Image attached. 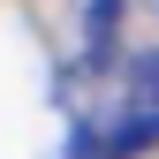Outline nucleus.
<instances>
[{
  "label": "nucleus",
  "mask_w": 159,
  "mask_h": 159,
  "mask_svg": "<svg viewBox=\"0 0 159 159\" xmlns=\"http://www.w3.org/2000/svg\"><path fill=\"white\" fill-rule=\"evenodd\" d=\"M144 144H159V114H129L121 129L84 136V144H76V159H129V152H144Z\"/></svg>",
  "instance_id": "obj_1"
},
{
  "label": "nucleus",
  "mask_w": 159,
  "mask_h": 159,
  "mask_svg": "<svg viewBox=\"0 0 159 159\" xmlns=\"http://www.w3.org/2000/svg\"><path fill=\"white\" fill-rule=\"evenodd\" d=\"M129 98H136V114H159V46L136 53V68H129Z\"/></svg>",
  "instance_id": "obj_2"
},
{
  "label": "nucleus",
  "mask_w": 159,
  "mask_h": 159,
  "mask_svg": "<svg viewBox=\"0 0 159 159\" xmlns=\"http://www.w3.org/2000/svg\"><path fill=\"white\" fill-rule=\"evenodd\" d=\"M114 23H121V0H91V15H84V46H91V61L106 53V38H114Z\"/></svg>",
  "instance_id": "obj_3"
}]
</instances>
